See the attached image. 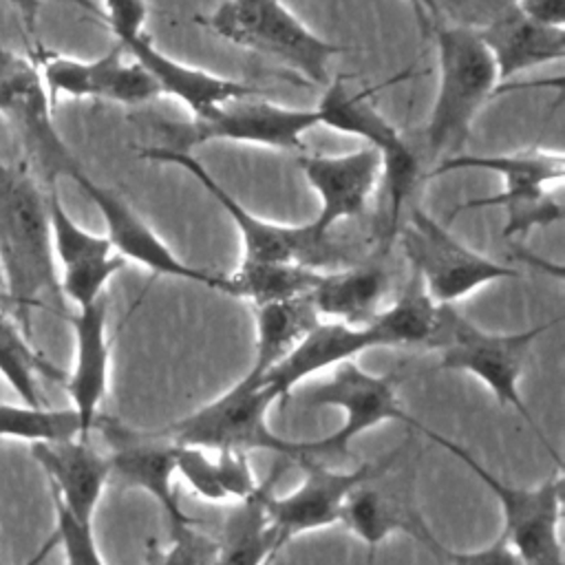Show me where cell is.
Wrapping results in <instances>:
<instances>
[{"label": "cell", "mask_w": 565, "mask_h": 565, "mask_svg": "<svg viewBox=\"0 0 565 565\" xmlns=\"http://www.w3.org/2000/svg\"><path fill=\"white\" fill-rule=\"evenodd\" d=\"M0 267L7 280V298L15 322L26 329L33 307L42 298L64 311L60 274L55 267L49 192L24 166L0 157Z\"/></svg>", "instance_id": "1"}, {"label": "cell", "mask_w": 565, "mask_h": 565, "mask_svg": "<svg viewBox=\"0 0 565 565\" xmlns=\"http://www.w3.org/2000/svg\"><path fill=\"white\" fill-rule=\"evenodd\" d=\"M554 322H558V318L516 333H492L461 316L455 305H437L435 324L424 347L439 353V369L463 371L481 380L503 408H514L527 422L541 444L558 461V452L550 446L519 393V380L532 344Z\"/></svg>", "instance_id": "2"}, {"label": "cell", "mask_w": 565, "mask_h": 565, "mask_svg": "<svg viewBox=\"0 0 565 565\" xmlns=\"http://www.w3.org/2000/svg\"><path fill=\"white\" fill-rule=\"evenodd\" d=\"M274 404L271 391L249 369L212 402L152 433L174 444L201 446L205 450H271L287 461L311 457V439H285L269 428L267 413Z\"/></svg>", "instance_id": "3"}, {"label": "cell", "mask_w": 565, "mask_h": 565, "mask_svg": "<svg viewBox=\"0 0 565 565\" xmlns=\"http://www.w3.org/2000/svg\"><path fill=\"white\" fill-rule=\"evenodd\" d=\"M437 95L424 132L426 154L435 166L463 146L472 119L499 82L494 60L472 26L437 31Z\"/></svg>", "instance_id": "4"}, {"label": "cell", "mask_w": 565, "mask_h": 565, "mask_svg": "<svg viewBox=\"0 0 565 565\" xmlns=\"http://www.w3.org/2000/svg\"><path fill=\"white\" fill-rule=\"evenodd\" d=\"M428 439L437 441L444 450L455 455L468 466L475 477L494 494L501 508L503 527L501 536L516 552L523 565H565L561 541V508H563V470H556L534 488L510 486L486 466H481L463 446L435 433L433 428L417 424Z\"/></svg>", "instance_id": "5"}, {"label": "cell", "mask_w": 565, "mask_h": 565, "mask_svg": "<svg viewBox=\"0 0 565 565\" xmlns=\"http://www.w3.org/2000/svg\"><path fill=\"white\" fill-rule=\"evenodd\" d=\"M218 38L274 57L313 84L327 82V68L340 46L309 31L282 0H225L201 20Z\"/></svg>", "instance_id": "6"}, {"label": "cell", "mask_w": 565, "mask_h": 565, "mask_svg": "<svg viewBox=\"0 0 565 565\" xmlns=\"http://www.w3.org/2000/svg\"><path fill=\"white\" fill-rule=\"evenodd\" d=\"M490 170L503 177V192L497 196L472 199L459 210H475V207H505V236H523L534 227L550 225L561 221L563 207L561 203L547 194V188L565 177V157L563 152H547V150H521L514 154H492V157H466L452 154L450 159L439 161L430 177H439L455 170Z\"/></svg>", "instance_id": "7"}, {"label": "cell", "mask_w": 565, "mask_h": 565, "mask_svg": "<svg viewBox=\"0 0 565 565\" xmlns=\"http://www.w3.org/2000/svg\"><path fill=\"white\" fill-rule=\"evenodd\" d=\"M395 234H399L413 276L435 305H455L483 285L519 276L514 267L463 245L422 207L413 205L406 225Z\"/></svg>", "instance_id": "8"}, {"label": "cell", "mask_w": 565, "mask_h": 565, "mask_svg": "<svg viewBox=\"0 0 565 565\" xmlns=\"http://www.w3.org/2000/svg\"><path fill=\"white\" fill-rule=\"evenodd\" d=\"M320 126L366 139L382 159V174L386 183V236H395L402 210L413 194L419 179V159L404 141L397 128L369 104V90L351 93L342 77L333 79L316 106Z\"/></svg>", "instance_id": "9"}, {"label": "cell", "mask_w": 565, "mask_h": 565, "mask_svg": "<svg viewBox=\"0 0 565 565\" xmlns=\"http://www.w3.org/2000/svg\"><path fill=\"white\" fill-rule=\"evenodd\" d=\"M302 399L309 406L340 408L344 415L340 428L320 439H311V459L347 457L353 439L388 422L419 424L397 399L393 377L364 371L355 360L335 364L331 375L309 388Z\"/></svg>", "instance_id": "10"}, {"label": "cell", "mask_w": 565, "mask_h": 565, "mask_svg": "<svg viewBox=\"0 0 565 565\" xmlns=\"http://www.w3.org/2000/svg\"><path fill=\"white\" fill-rule=\"evenodd\" d=\"M51 104L35 57L0 44V115L26 146L49 188L57 177H71L79 168L53 126Z\"/></svg>", "instance_id": "11"}, {"label": "cell", "mask_w": 565, "mask_h": 565, "mask_svg": "<svg viewBox=\"0 0 565 565\" xmlns=\"http://www.w3.org/2000/svg\"><path fill=\"white\" fill-rule=\"evenodd\" d=\"M404 448L406 444L384 457L362 461L351 470H335L311 457L300 459L298 463L305 470V479L300 481V486L282 497H276L271 492L267 499V512L276 532L278 547L282 550L294 536H300L305 532L340 525V514L351 490L364 479L397 463Z\"/></svg>", "instance_id": "12"}, {"label": "cell", "mask_w": 565, "mask_h": 565, "mask_svg": "<svg viewBox=\"0 0 565 565\" xmlns=\"http://www.w3.org/2000/svg\"><path fill=\"white\" fill-rule=\"evenodd\" d=\"M150 161L172 163L185 170L194 181L227 212L232 223L236 225L243 241V260L256 263H307L313 265V254L324 245L316 238L309 221L302 225H282L271 223L254 212H249L243 203L234 199L210 172L207 168L181 148H146L141 152Z\"/></svg>", "instance_id": "13"}, {"label": "cell", "mask_w": 565, "mask_h": 565, "mask_svg": "<svg viewBox=\"0 0 565 565\" xmlns=\"http://www.w3.org/2000/svg\"><path fill=\"white\" fill-rule=\"evenodd\" d=\"M71 179L79 185V190L90 199L106 225V238L113 245V252L124 256L126 260L139 263L141 267L150 269L157 276L183 278L207 289L230 294L227 276L199 269L194 265L183 263L166 241L143 221L139 212H135L128 201H124L110 188L93 181L82 168H77Z\"/></svg>", "instance_id": "14"}, {"label": "cell", "mask_w": 565, "mask_h": 565, "mask_svg": "<svg viewBox=\"0 0 565 565\" xmlns=\"http://www.w3.org/2000/svg\"><path fill=\"white\" fill-rule=\"evenodd\" d=\"M110 444V479L124 488H137L150 494L166 512L170 532L196 525L179 503L174 492V444L152 430H132L119 422L99 417L97 426Z\"/></svg>", "instance_id": "15"}, {"label": "cell", "mask_w": 565, "mask_h": 565, "mask_svg": "<svg viewBox=\"0 0 565 565\" xmlns=\"http://www.w3.org/2000/svg\"><path fill=\"white\" fill-rule=\"evenodd\" d=\"M258 97L260 95L241 97L212 108L207 115L194 119L185 130H181V139L185 146L225 139L267 148L302 150L300 137L320 126L318 110L278 106Z\"/></svg>", "instance_id": "16"}, {"label": "cell", "mask_w": 565, "mask_h": 565, "mask_svg": "<svg viewBox=\"0 0 565 565\" xmlns=\"http://www.w3.org/2000/svg\"><path fill=\"white\" fill-rule=\"evenodd\" d=\"M380 347H397L395 333L382 309L364 324L320 320L298 342V347L276 366L263 373L260 380L271 391L276 402H282L300 382L318 371H329L340 362L355 360L360 353Z\"/></svg>", "instance_id": "17"}, {"label": "cell", "mask_w": 565, "mask_h": 565, "mask_svg": "<svg viewBox=\"0 0 565 565\" xmlns=\"http://www.w3.org/2000/svg\"><path fill=\"white\" fill-rule=\"evenodd\" d=\"M124 46H115L95 60H75L57 53H42L35 57L51 102L60 95L97 97L119 104H143L159 93L150 73L132 62H124Z\"/></svg>", "instance_id": "18"}, {"label": "cell", "mask_w": 565, "mask_h": 565, "mask_svg": "<svg viewBox=\"0 0 565 565\" xmlns=\"http://www.w3.org/2000/svg\"><path fill=\"white\" fill-rule=\"evenodd\" d=\"M393 466L351 490L340 514V525L369 547H377L391 534H408L441 558L446 547L428 530L404 486L393 479Z\"/></svg>", "instance_id": "19"}, {"label": "cell", "mask_w": 565, "mask_h": 565, "mask_svg": "<svg viewBox=\"0 0 565 565\" xmlns=\"http://www.w3.org/2000/svg\"><path fill=\"white\" fill-rule=\"evenodd\" d=\"M298 166L320 196V210L309 225L322 243L335 223L366 210L382 177V159L371 146L347 154L300 157Z\"/></svg>", "instance_id": "20"}, {"label": "cell", "mask_w": 565, "mask_h": 565, "mask_svg": "<svg viewBox=\"0 0 565 565\" xmlns=\"http://www.w3.org/2000/svg\"><path fill=\"white\" fill-rule=\"evenodd\" d=\"M31 455L49 477L51 494L71 514L93 523L97 503L110 481L108 457L79 437L31 444Z\"/></svg>", "instance_id": "21"}, {"label": "cell", "mask_w": 565, "mask_h": 565, "mask_svg": "<svg viewBox=\"0 0 565 565\" xmlns=\"http://www.w3.org/2000/svg\"><path fill=\"white\" fill-rule=\"evenodd\" d=\"M68 320L75 333V362L62 384L88 439L102 417L99 406L108 393L110 342L106 331V298L77 309Z\"/></svg>", "instance_id": "22"}, {"label": "cell", "mask_w": 565, "mask_h": 565, "mask_svg": "<svg viewBox=\"0 0 565 565\" xmlns=\"http://www.w3.org/2000/svg\"><path fill=\"white\" fill-rule=\"evenodd\" d=\"M119 44L124 46L126 53L132 55L137 64H141L150 73V77L159 86V93H168L177 97L181 104H185L192 110L194 119L207 115L212 108L225 102L263 95V88L254 84L218 77L214 73L172 60L170 55L159 51L143 31Z\"/></svg>", "instance_id": "23"}, {"label": "cell", "mask_w": 565, "mask_h": 565, "mask_svg": "<svg viewBox=\"0 0 565 565\" xmlns=\"http://www.w3.org/2000/svg\"><path fill=\"white\" fill-rule=\"evenodd\" d=\"M477 33L494 60L499 82L565 55V26L539 24L516 7L503 11Z\"/></svg>", "instance_id": "24"}, {"label": "cell", "mask_w": 565, "mask_h": 565, "mask_svg": "<svg viewBox=\"0 0 565 565\" xmlns=\"http://www.w3.org/2000/svg\"><path fill=\"white\" fill-rule=\"evenodd\" d=\"M285 466L278 463L274 472L256 488L254 494L238 499L236 508L223 523L221 539H216L214 565H271L280 547L269 521L267 499L274 492L278 472Z\"/></svg>", "instance_id": "25"}, {"label": "cell", "mask_w": 565, "mask_h": 565, "mask_svg": "<svg viewBox=\"0 0 565 565\" xmlns=\"http://www.w3.org/2000/svg\"><path fill=\"white\" fill-rule=\"evenodd\" d=\"M386 289L388 274L382 263H362L340 271H322L309 300L322 320L364 324L380 311Z\"/></svg>", "instance_id": "26"}, {"label": "cell", "mask_w": 565, "mask_h": 565, "mask_svg": "<svg viewBox=\"0 0 565 565\" xmlns=\"http://www.w3.org/2000/svg\"><path fill=\"white\" fill-rule=\"evenodd\" d=\"M320 320L309 296L256 307V355L249 369L258 375L267 373L289 355Z\"/></svg>", "instance_id": "27"}, {"label": "cell", "mask_w": 565, "mask_h": 565, "mask_svg": "<svg viewBox=\"0 0 565 565\" xmlns=\"http://www.w3.org/2000/svg\"><path fill=\"white\" fill-rule=\"evenodd\" d=\"M322 271L307 263H256L243 260L227 276L232 298H245L254 307L309 296Z\"/></svg>", "instance_id": "28"}, {"label": "cell", "mask_w": 565, "mask_h": 565, "mask_svg": "<svg viewBox=\"0 0 565 565\" xmlns=\"http://www.w3.org/2000/svg\"><path fill=\"white\" fill-rule=\"evenodd\" d=\"M35 371H44L49 377L64 382V373L51 366L29 342L24 329L0 309V375L15 391L22 404H42Z\"/></svg>", "instance_id": "29"}, {"label": "cell", "mask_w": 565, "mask_h": 565, "mask_svg": "<svg viewBox=\"0 0 565 565\" xmlns=\"http://www.w3.org/2000/svg\"><path fill=\"white\" fill-rule=\"evenodd\" d=\"M86 439L79 415L73 406L49 408L44 404H0V439H22L29 444Z\"/></svg>", "instance_id": "30"}, {"label": "cell", "mask_w": 565, "mask_h": 565, "mask_svg": "<svg viewBox=\"0 0 565 565\" xmlns=\"http://www.w3.org/2000/svg\"><path fill=\"white\" fill-rule=\"evenodd\" d=\"M49 227L53 256L60 263V269L106 258L113 252L106 234H95L84 230L62 205L55 188H49Z\"/></svg>", "instance_id": "31"}, {"label": "cell", "mask_w": 565, "mask_h": 565, "mask_svg": "<svg viewBox=\"0 0 565 565\" xmlns=\"http://www.w3.org/2000/svg\"><path fill=\"white\" fill-rule=\"evenodd\" d=\"M128 265V260L119 254H110L99 260L64 267L60 271V291L62 298L71 300L77 309H84L99 298H104V289L108 280L121 271Z\"/></svg>", "instance_id": "32"}, {"label": "cell", "mask_w": 565, "mask_h": 565, "mask_svg": "<svg viewBox=\"0 0 565 565\" xmlns=\"http://www.w3.org/2000/svg\"><path fill=\"white\" fill-rule=\"evenodd\" d=\"M216 541L196 530V525H185L170 532V545L159 550L154 541L148 543L146 565H214Z\"/></svg>", "instance_id": "33"}, {"label": "cell", "mask_w": 565, "mask_h": 565, "mask_svg": "<svg viewBox=\"0 0 565 565\" xmlns=\"http://www.w3.org/2000/svg\"><path fill=\"white\" fill-rule=\"evenodd\" d=\"M55 508V541L64 552L66 565H106L97 547L93 523L71 514L60 499L53 497Z\"/></svg>", "instance_id": "34"}, {"label": "cell", "mask_w": 565, "mask_h": 565, "mask_svg": "<svg viewBox=\"0 0 565 565\" xmlns=\"http://www.w3.org/2000/svg\"><path fill=\"white\" fill-rule=\"evenodd\" d=\"M174 470L201 499L214 503L227 499L214 470L212 450L190 444H174Z\"/></svg>", "instance_id": "35"}, {"label": "cell", "mask_w": 565, "mask_h": 565, "mask_svg": "<svg viewBox=\"0 0 565 565\" xmlns=\"http://www.w3.org/2000/svg\"><path fill=\"white\" fill-rule=\"evenodd\" d=\"M212 457H214V470H216L218 483L227 499L238 501L256 492L260 483L254 477V470L249 466L245 450L223 448V450H212Z\"/></svg>", "instance_id": "36"}, {"label": "cell", "mask_w": 565, "mask_h": 565, "mask_svg": "<svg viewBox=\"0 0 565 565\" xmlns=\"http://www.w3.org/2000/svg\"><path fill=\"white\" fill-rule=\"evenodd\" d=\"M104 22L115 33L117 42H126L141 33L146 22V0H102Z\"/></svg>", "instance_id": "37"}, {"label": "cell", "mask_w": 565, "mask_h": 565, "mask_svg": "<svg viewBox=\"0 0 565 565\" xmlns=\"http://www.w3.org/2000/svg\"><path fill=\"white\" fill-rule=\"evenodd\" d=\"M444 565H523L516 552L508 545V541L499 534L492 543L468 550V552H450L446 550L439 558Z\"/></svg>", "instance_id": "38"}, {"label": "cell", "mask_w": 565, "mask_h": 565, "mask_svg": "<svg viewBox=\"0 0 565 565\" xmlns=\"http://www.w3.org/2000/svg\"><path fill=\"white\" fill-rule=\"evenodd\" d=\"M516 9L539 24L565 26V0H519Z\"/></svg>", "instance_id": "39"}, {"label": "cell", "mask_w": 565, "mask_h": 565, "mask_svg": "<svg viewBox=\"0 0 565 565\" xmlns=\"http://www.w3.org/2000/svg\"><path fill=\"white\" fill-rule=\"evenodd\" d=\"M13 4H18V9L29 18V20H33V15H35V9H38V2L35 0H11ZM75 4H79L84 11H88L90 15H95V18H99V20H104V11L97 7V4H93L90 0H73Z\"/></svg>", "instance_id": "40"}, {"label": "cell", "mask_w": 565, "mask_h": 565, "mask_svg": "<svg viewBox=\"0 0 565 565\" xmlns=\"http://www.w3.org/2000/svg\"><path fill=\"white\" fill-rule=\"evenodd\" d=\"M422 22L435 20L439 15V2L437 0H408Z\"/></svg>", "instance_id": "41"}, {"label": "cell", "mask_w": 565, "mask_h": 565, "mask_svg": "<svg viewBox=\"0 0 565 565\" xmlns=\"http://www.w3.org/2000/svg\"><path fill=\"white\" fill-rule=\"evenodd\" d=\"M55 545H57V543H55V534H53V536H51V539H49V541H46V543H44V545H42V547H40V550H38V552L26 561V563H22V565H40V563L49 556V552H51Z\"/></svg>", "instance_id": "42"}, {"label": "cell", "mask_w": 565, "mask_h": 565, "mask_svg": "<svg viewBox=\"0 0 565 565\" xmlns=\"http://www.w3.org/2000/svg\"><path fill=\"white\" fill-rule=\"evenodd\" d=\"M0 309L9 313V298H7V280H4V271L0 267Z\"/></svg>", "instance_id": "43"}]
</instances>
